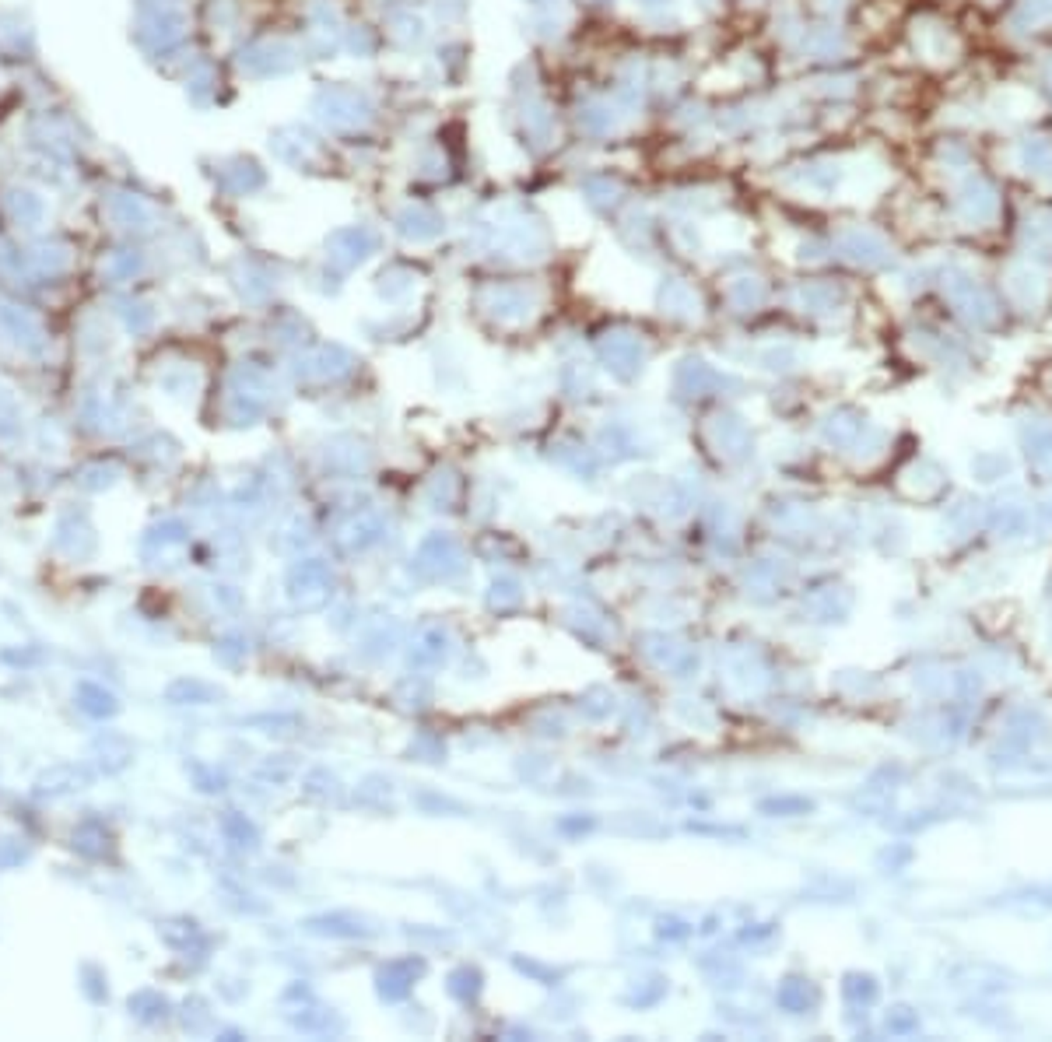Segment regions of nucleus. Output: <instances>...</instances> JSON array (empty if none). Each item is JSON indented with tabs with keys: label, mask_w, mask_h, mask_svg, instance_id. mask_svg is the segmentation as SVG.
Listing matches in <instances>:
<instances>
[{
	"label": "nucleus",
	"mask_w": 1052,
	"mask_h": 1042,
	"mask_svg": "<svg viewBox=\"0 0 1052 1042\" xmlns=\"http://www.w3.org/2000/svg\"><path fill=\"white\" fill-rule=\"evenodd\" d=\"M1021 18H1031V22L1052 18V0H1025L1021 4Z\"/></svg>",
	"instance_id": "obj_3"
},
{
	"label": "nucleus",
	"mask_w": 1052,
	"mask_h": 1042,
	"mask_svg": "<svg viewBox=\"0 0 1052 1042\" xmlns=\"http://www.w3.org/2000/svg\"><path fill=\"white\" fill-rule=\"evenodd\" d=\"M1025 165H1028V173H1052V145L1028 141L1025 145Z\"/></svg>",
	"instance_id": "obj_1"
},
{
	"label": "nucleus",
	"mask_w": 1052,
	"mask_h": 1042,
	"mask_svg": "<svg viewBox=\"0 0 1052 1042\" xmlns=\"http://www.w3.org/2000/svg\"><path fill=\"white\" fill-rule=\"evenodd\" d=\"M993 197H997V194H993V190H989L982 179H976V183L965 190V204H968L976 215H993V207H997V200H993Z\"/></svg>",
	"instance_id": "obj_2"
}]
</instances>
